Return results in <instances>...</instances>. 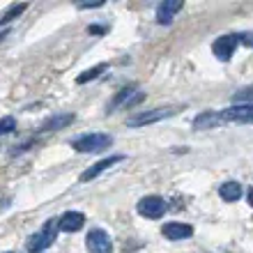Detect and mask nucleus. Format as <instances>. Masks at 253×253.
Segmentation results:
<instances>
[{"mask_svg": "<svg viewBox=\"0 0 253 253\" xmlns=\"http://www.w3.org/2000/svg\"><path fill=\"white\" fill-rule=\"evenodd\" d=\"M113 143V138L108 133H85V136H79V138L72 143V147L81 154H97L108 150Z\"/></svg>", "mask_w": 253, "mask_h": 253, "instance_id": "f257e3e1", "label": "nucleus"}, {"mask_svg": "<svg viewBox=\"0 0 253 253\" xmlns=\"http://www.w3.org/2000/svg\"><path fill=\"white\" fill-rule=\"evenodd\" d=\"M58 230H60V223L58 219H48L44 226H42L40 233H35L30 240H28V251L30 253H40L44 249H48L58 237Z\"/></svg>", "mask_w": 253, "mask_h": 253, "instance_id": "f03ea898", "label": "nucleus"}, {"mask_svg": "<svg viewBox=\"0 0 253 253\" xmlns=\"http://www.w3.org/2000/svg\"><path fill=\"white\" fill-rule=\"evenodd\" d=\"M140 216H145V219H161L164 212H166V203L164 198L159 196H145V198L138 200V205H136Z\"/></svg>", "mask_w": 253, "mask_h": 253, "instance_id": "7ed1b4c3", "label": "nucleus"}, {"mask_svg": "<svg viewBox=\"0 0 253 253\" xmlns=\"http://www.w3.org/2000/svg\"><path fill=\"white\" fill-rule=\"evenodd\" d=\"M85 247L90 253H113V242H111L108 233H104L101 228H94V230L87 233Z\"/></svg>", "mask_w": 253, "mask_h": 253, "instance_id": "20e7f679", "label": "nucleus"}, {"mask_svg": "<svg viewBox=\"0 0 253 253\" xmlns=\"http://www.w3.org/2000/svg\"><path fill=\"white\" fill-rule=\"evenodd\" d=\"M175 113H177L175 108H154V111H143V113L129 118L126 125L129 126H145V125H152V122L164 120V118H170V115H175Z\"/></svg>", "mask_w": 253, "mask_h": 253, "instance_id": "39448f33", "label": "nucleus"}, {"mask_svg": "<svg viewBox=\"0 0 253 253\" xmlns=\"http://www.w3.org/2000/svg\"><path fill=\"white\" fill-rule=\"evenodd\" d=\"M237 44H240V37H237V35H221L219 40L212 44V51H214V55H216V60L228 62L233 58Z\"/></svg>", "mask_w": 253, "mask_h": 253, "instance_id": "423d86ee", "label": "nucleus"}, {"mask_svg": "<svg viewBox=\"0 0 253 253\" xmlns=\"http://www.w3.org/2000/svg\"><path fill=\"white\" fill-rule=\"evenodd\" d=\"M223 122H242V125H253V106L249 104H233L226 111H221Z\"/></svg>", "mask_w": 253, "mask_h": 253, "instance_id": "0eeeda50", "label": "nucleus"}, {"mask_svg": "<svg viewBox=\"0 0 253 253\" xmlns=\"http://www.w3.org/2000/svg\"><path fill=\"white\" fill-rule=\"evenodd\" d=\"M143 99V92H138L136 87H122L120 92L113 97V101H111V106H108V113H113L115 108L120 106H133V104H138V101Z\"/></svg>", "mask_w": 253, "mask_h": 253, "instance_id": "6e6552de", "label": "nucleus"}, {"mask_svg": "<svg viewBox=\"0 0 253 253\" xmlns=\"http://www.w3.org/2000/svg\"><path fill=\"white\" fill-rule=\"evenodd\" d=\"M125 159L122 154H113V157H108V159H101V161H97L94 166H90L85 170V173H81V182H90V180H94V177H99L101 173H106L111 166H115V164H120V161Z\"/></svg>", "mask_w": 253, "mask_h": 253, "instance_id": "1a4fd4ad", "label": "nucleus"}, {"mask_svg": "<svg viewBox=\"0 0 253 253\" xmlns=\"http://www.w3.org/2000/svg\"><path fill=\"white\" fill-rule=\"evenodd\" d=\"M182 0H164L159 7H157V21L161 26H168L173 23V19L177 16V12H182Z\"/></svg>", "mask_w": 253, "mask_h": 253, "instance_id": "9d476101", "label": "nucleus"}, {"mask_svg": "<svg viewBox=\"0 0 253 253\" xmlns=\"http://www.w3.org/2000/svg\"><path fill=\"white\" fill-rule=\"evenodd\" d=\"M219 125H223V118L216 111H203L200 115L193 118V129L196 131H205V129H216Z\"/></svg>", "mask_w": 253, "mask_h": 253, "instance_id": "9b49d317", "label": "nucleus"}, {"mask_svg": "<svg viewBox=\"0 0 253 253\" xmlns=\"http://www.w3.org/2000/svg\"><path fill=\"white\" fill-rule=\"evenodd\" d=\"M161 233L170 242H182V240H189V237H191L193 228L189 226V223H166V226L161 228Z\"/></svg>", "mask_w": 253, "mask_h": 253, "instance_id": "f8f14e48", "label": "nucleus"}, {"mask_svg": "<svg viewBox=\"0 0 253 253\" xmlns=\"http://www.w3.org/2000/svg\"><path fill=\"white\" fill-rule=\"evenodd\" d=\"M58 223H60L62 233H79L81 228L85 226V216L81 212H65L60 219H58Z\"/></svg>", "mask_w": 253, "mask_h": 253, "instance_id": "ddd939ff", "label": "nucleus"}, {"mask_svg": "<svg viewBox=\"0 0 253 253\" xmlns=\"http://www.w3.org/2000/svg\"><path fill=\"white\" fill-rule=\"evenodd\" d=\"M74 122V113H58L42 122V131H60Z\"/></svg>", "mask_w": 253, "mask_h": 253, "instance_id": "4468645a", "label": "nucleus"}, {"mask_svg": "<svg viewBox=\"0 0 253 253\" xmlns=\"http://www.w3.org/2000/svg\"><path fill=\"white\" fill-rule=\"evenodd\" d=\"M219 196L226 203H235V200H240L242 196V184L240 182H223L219 187Z\"/></svg>", "mask_w": 253, "mask_h": 253, "instance_id": "2eb2a0df", "label": "nucleus"}, {"mask_svg": "<svg viewBox=\"0 0 253 253\" xmlns=\"http://www.w3.org/2000/svg\"><path fill=\"white\" fill-rule=\"evenodd\" d=\"M233 101L235 104H249V106H253V85H247V87H242V90H237V92L233 94Z\"/></svg>", "mask_w": 253, "mask_h": 253, "instance_id": "dca6fc26", "label": "nucleus"}, {"mask_svg": "<svg viewBox=\"0 0 253 253\" xmlns=\"http://www.w3.org/2000/svg\"><path fill=\"white\" fill-rule=\"evenodd\" d=\"M26 9H28V5H23V2H21V5H12L5 14H2V19H0V26H2V23H9V21H14L16 16H21V14L26 12Z\"/></svg>", "mask_w": 253, "mask_h": 253, "instance_id": "f3484780", "label": "nucleus"}, {"mask_svg": "<svg viewBox=\"0 0 253 253\" xmlns=\"http://www.w3.org/2000/svg\"><path fill=\"white\" fill-rule=\"evenodd\" d=\"M104 69H106V65H97V67H92V69H87V72L81 74L79 79H76V83H81V85H83V83H87V81L97 79V76H99V74L104 72Z\"/></svg>", "mask_w": 253, "mask_h": 253, "instance_id": "a211bd4d", "label": "nucleus"}, {"mask_svg": "<svg viewBox=\"0 0 253 253\" xmlns=\"http://www.w3.org/2000/svg\"><path fill=\"white\" fill-rule=\"evenodd\" d=\"M16 129V120H14L12 115H7L0 120V136H5V133H12Z\"/></svg>", "mask_w": 253, "mask_h": 253, "instance_id": "6ab92c4d", "label": "nucleus"}, {"mask_svg": "<svg viewBox=\"0 0 253 253\" xmlns=\"http://www.w3.org/2000/svg\"><path fill=\"white\" fill-rule=\"evenodd\" d=\"M237 37H240L242 44H247V46H251V48H253V33H240Z\"/></svg>", "mask_w": 253, "mask_h": 253, "instance_id": "aec40b11", "label": "nucleus"}, {"mask_svg": "<svg viewBox=\"0 0 253 253\" xmlns=\"http://www.w3.org/2000/svg\"><path fill=\"white\" fill-rule=\"evenodd\" d=\"M104 5V0H94V2H81V9H90V7H101Z\"/></svg>", "mask_w": 253, "mask_h": 253, "instance_id": "412c9836", "label": "nucleus"}, {"mask_svg": "<svg viewBox=\"0 0 253 253\" xmlns=\"http://www.w3.org/2000/svg\"><path fill=\"white\" fill-rule=\"evenodd\" d=\"M104 30H106V28H99V26H92V28H90V33H104Z\"/></svg>", "mask_w": 253, "mask_h": 253, "instance_id": "4be33fe9", "label": "nucleus"}, {"mask_svg": "<svg viewBox=\"0 0 253 253\" xmlns=\"http://www.w3.org/2000/svg\"><path fill=\"white\" fill-rule=\"evenodd\" d=\"M7 35H9V30H2V33H0V44H2V40H5Z\"/></svg>", "mask_w": 253, "mask_h": 253, "instance_id": "5701e85b", "label": "nucleus"}, {"mask_svg": "<svg viewBox=\"0 0 253 253\" xmlns=\"http://www.w3.org/2000/svg\"><path fill=\"white\" fill-rule=\"evenodd\" d=\"M249 205L253 207V189H251V191H249Z\"/></svg>", "mask_w": 253, "mask_h": 253, "instance_id": "b1692460", "label": "nucleus"}, {"mask_svg": "<svg viewBox=\"0 0 253 253\" xmlns=\"http://www.w3.org/2000/svg\"><path fill=\"white\" fill-rule=\"evenodd\" d=\"M7 253H9V251H7Z\"/></svg>", "mask_w": 253, "mask_h": 253, "instance_id": "393cba45", "label": "nucleus"}]
</instances>
